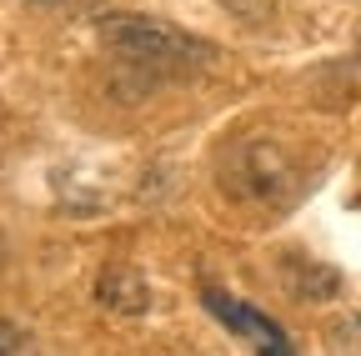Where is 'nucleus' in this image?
I'll list each match as a JSON object with an SVG mask.
<instances>
[{
	"label": "nucleus",
	"mask_w": 361,
	"mask_h": 356,
	"mask_svg": "<svg viewBox=\"0 0 361 356\" xmlns=\"http://www.w3.org/2000/svg\"><path fill=\"white\" fill-rule=\"evenodd\" d=\"M101 40L126 66H141V70H186V66H201L216 56L206 40L176 30L166 20H151V16H106Z\"/></svg>",
	"instance_id": "obj_1"
},
{
	"label": "nucleus",
	"mask_w": 361,
	"mask_h": 356,
	"mask_svg": "<svg viewBox=\"0 0 361 356\" xmlns=\"http://www.w3.org/2000/svg\"><path fill=\"white\" fill-rule=\"evenodd\" d=\"M206 311L221 321V326H231L236 336H246L256 346V356H296V346L286 341L281 321H271L266 311L246 306L241 296H226V291H206Z\"/></svg>",
	"instance_id": "obj_2"
},
{
	"label": "nucleus",
	"mask_w": 361,
	"mask_h": 356,
	"mask_svg": "<svg viewBox=\"0 0 361 356\" xmlns=\"http://www.w3.org/2000/svg\"><path fill=\"white\" fill-rule=\"evenodd\" d=\"M96 296H101V306L126 311V317L151 306V286H146V276L135 271V266H106L101 281H96Z\"/></svg>",
	"instance_id": "obj_3"
},
{
	"label": "nucleus",
	"mask_w": 361,
	"mask_h": 356,
	"mask_svg": "<svg viewBox=\"0 0 361 356\" xmlns=\"http://www.w3.org/2000/svg\"><path fill=\"white\" fill-rule=\"evenodd\" d=\"M291 291L306 296V301H326V296H336V271H326V266H311V261H306V271L291 276Z\"/></svg>",
	"instance_id": "obj_4"
},
{
	"label": "nucleus",
	"mask_w": 361,
	"mask_h": 356,
	"mask_svg": "<svg viewBox=\"0 0 361 356\" xmlns=\"http://www.w3.org/2000/svg\"><path fill=\"white\" fill-rule=\"evenodd\" d=\"M0 356H35L30 331H20L16 321H0Z\"/></svg>",
	"instance_id": "obj_5"
},
{
	"label": "nucleus",
	"mask_w": 361,
	"mask_h": 356,
	"mask_svg": "<svg viewBox=\"0 0 361 356\" xmlns=\"http://www.w3.org/2000/svg\"><path fill=\"white\" fill-rule=\"evenodd\" d=\"M40 6H56V0H40Z\"/></svg>",
	"instance_id": "obj_6"
}]
</instances>
